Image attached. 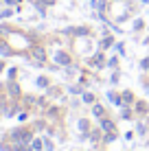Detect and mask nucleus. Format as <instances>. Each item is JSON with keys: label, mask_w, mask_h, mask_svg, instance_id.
I'll return each mask as SVG.
<instances>
[{"label": "nucleus", "mask_w": 149, "mask_h": 151, "mask_svg": "<svg viewBox=\"0 0 149 151\" xmlns=\"http://www.w3.org/2000/svg\"><path fill=\"white\" fill-rule=\"evenodd\" d=\"M33 53H35V57H37V59H44V50H42V48H35Z\"/></svg>", "instance_id": "f257e3e1"}, {"label": "nucleus", "mask_w": 149, "mask_h": 151, "mask_svg": "<svg viewBox=\"0 0 149 151\" xmlns=\"http://www.w3.org/2000/svg\"><path fill=\"white\" fill-rule=\"evenodd\" d=\"M57 61H59V64H68V57H66V55H57Z\"/></svg>", "instance_id": "f03ea898"}]
</instances>
